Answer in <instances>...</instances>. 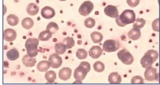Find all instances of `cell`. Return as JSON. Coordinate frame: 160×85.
Returning <instances> with one entry per match:
<instances>
[{"mask_svg": "<svg viewBox=\"0 0 160 85\" xmlns=\"http://www.w3.org/2000/svg\"><path fill=\"white\" fill-rule=\"evenodd\" d=\"M91 66L88 62H82L79 66L75 68L74 72V77L76 81H82L85 79L88 73L90 72Z\"/></svg>", "mask_w": 160, "mask_h": 85, "instance_id": "2", "label": "cell"}, {"mask_svg": "<svg viewBox=\"0 0 160 85\" xmlns=\"http://www.w3.org/2000/svg\"><path fill=\"white\" fill-rule=\"evenodd\" d=\"M59 1H65L66 0H59Z\"/></svg>", "mask_w": 160, "mask_h": 85, "instance_id": "37", "label": "cell"}, {"mask_svg": "<svg viewBox=\"0 0 160 85\" xmlns=\"http://www.w3.org/2000/svg\"><path fill=\"white\" fill-rule=\"evenodd\" d=\"M41 15L45 19H50L55 17V11L50 6H44L41 10Z\"/></svg>", "mask_w": 160, "mask_h": 85, "instance_id": "12", "label": "cell"}, {"mask_svg": "<svg viewBox=\"0 0 160 85\" xmlns=\"http://www.w3.org/2000/svg\"><path fill=\"white\" fill-rule=\"evenodd\" d=\"M136 20V14L134 11L127 9L116 18V23L120 27H124L128 24L133 23Z\"/></svg>", "mask_w": 160, "mask_h": 85, "instance_id": "1", "label": "cell"}, {"mask_svg": "<svg viewBox=\"0 0 160 85\" xmlns=\"http://www.w3.org/2000/svg\"><path fill=\"white\" fill-rule=\"evenodd\" d=\"M52 35H53V33L49 31L48 30H45L40 33L38 35V39L39 40L42 41H46L50 40V39L52 37Z\"/></svg>", "mask_w": 160, "mask_h": 85, "instance_id": "23", "label": "cell"}, {"mask_svg": "<svg viewBox=\"0 0 160 85\" xmlns=\"http://www.w3.org/2000/svg\"><path fill=\"white\" fill-rule=\"evenodd\" d=\"M26 11L30 16H35L38 13L39 7L34 3H31L28 5L26 8Z\"/></svg>", "mask_w": 160, "mask_h": 85, "instance_id": "18", "label": "cell"}, {"mask_svg": "<svg viewBox=\"0 0 160 85\" xmlns=\"http://www.w3.org/2000/svg\"><path fill=\"white\" fill-rule=\"evenodd\" d=\"M76 56L79 60H84L88 56L87 51L84 49H78L76 53Z\"/></svg>", "mask_w": 160, "mask_h": 85, "instance_id": "30", "label": "cell"}, {"mask_svg": "<svg viewBox=\"0 0 160 85\" xmlns=\"http://www.w3.org/2000/svg\"><path fill=\"white\" fill-rule=\"evenodd\" d=\"M95 24H96V21L95 19L93 18H90V17L88 18L84 21V25L87 28H93L95 26Z\"/></svg>", "mask_w": 160, "mask_h": 85, "instance_id": "32", "label": "cell"}, {"mask_svg": "<svg viewBox=\"0 0 160 85\" xmlns=\"http://www.w3.org/2000/svg\"><path fill=\"white\" fill-rule=\"evenodd\" d=\"M63 43L65 45L67 49H71L72 47H74L75 45V41H74V39L71 37H69V36L64 39Z\"/></svg>", "mask_w": 160, "mask_h": 85, "instance_id": "28", "label": "cell"}, {"mask_svg": "<svg viewBox=\"0 0 160 85\" xmlns=\"http://www.w3.org/2000/svg\"><path fill=\"white\" fill-rule=\"evenodd\" d=\"M140 1V0H126V2L130 7L134 8L139 4Z\"/></svg>", "mask_w": 160, "mask_h": 85, "instance_id": "35", "label": "cell"}, {"mask_svg": "<svg viewBox=\"0 0 160 85\" xmlns=\"http://www.w3.org/2000/svg\"><path fill=\"white\" fill-rule=\"evenodd\" d=\"M128 36L129 38L130 39L132 40H137L141 36V31L139 28H133L128 32Z\"/></svg>", "mask_w": 160, "mask_h": 85, "instance_id": "16", "label": "cell"}, {"mask_svg": "<svg viewBox=\"0 0 160 85\" xmlns=\"http://www.w3.org/2000/svg\"><path fill=\"white\" fill-rule=\"evenodd\" d=\"M49 62L51 68H60L63 63L62 58L57 53L53 54L49 58Z\"/></svg>", "mask_w": 160, "mask_h": 85, "instance_id": "8", "label": "cell"}, {"mask_svg": "<svg viewBox=\"0 0 160 85\" xmlns=\"http://www.w3.org/2000/svg\"><path fill=\"white\" fill-rule=\"evenodd\" d=\"M93 68L97 72H102L105 70V65L103 62L97 61L93 64Z\"/></svg>", "mask_w": 160, "mask_h": 85, "instance_id": "29", "label": "cell"}, {"mask_svg": "<svg viewBox=\"0 0 160 85\" xmlns=\"http://www.w3.org/2000/svg\"><path fill=\"white\" fill-rule=\"evenodd\" d=\"M117 55L118 59L125 65H131L134 61L133 55L126 49H122L118 51Z\"/></svg>", "mask_w": 160, "mask_h": 85, "instance_id": "4", "label": "cell"}, {"mask_svg": "<svg viewBox=\"0 0 160 85\" xmlns=\"http://www.w3.org/2000/svg\"><path fill=\"white\" fill-rule=\"evenodd\" d=\"M131 83L133 84H143L144 83V81L143 78L141 76H136L133 77Z\"/></svg>", "mask_w": 160, "mask_h": 85, "instance_id": "33", "label": "cell"}, {"mask_svg": "<svg viewBox=\"0 0 160 85\" xmlns=\"http://www.w3.org/2000/svg\"><path fill=\"white\" fill-rule=\"evenodd\" d=\"M50 67V64L47 61H42L38 63L37 68L40 72H45Z\"/></svg>", "mask_w": 160, "mask_h": 85, "instance_id": "20", "label": "cell"}, {"mask_svg": "<svg viewBox=\"0 0 160 85\" xmlns=\"http://www.w3.org/2000/svg\"><path fill=\"white\" fill-rule=\"evenodd\" d=\"M152 28L155 31L159 32V18H157L152 23Z\"/></svg>", "mask_w": 160, "mask_h": 85, "instance_id": "36", "label": "cell"}, {"mask_svg": "<svg viewBox=\"0 0 160 85\" xmlns=\"http://www.w3.org/2000/svg\"><path fill=\"white\" fill-rule=\"evenodd\" d=\"M104 13L108 17L116 18L118 16V10L117 7L112 5H108L104 9Z\"/></svg>", "mask_w": 160, "mask_h": 85, "instance_id": "11", "label": "cell"}, {"mask_svg": "<svg viewBox=\"0 0 160 85\" xmlns=\"http://www.w3.org/2000/svg\"><path fill=\"white\" fill-rule=\"evenodd\" d=\"M154 62H155L154 59L146 53L145 54V55L143 57L141 58L140 60V64L141 66L145 68H148L152 66V65L153 64Z\"/></svg>", "mask_w": 160, "mask_h": 85, "instance_id": "10", "label": "cell"}, {"mask_svg": "<svg viewBox=\"0 0 160 85\" xmlns=\"http://www.w3.org/2000/svg\"><path fill=\"white\" fill-rule=\"evenodd\" d=\"M91 38L93 42L95 43L101 42L103 39V35L101 33L98 32H93L91 34Z\"/></svg>", "mask_w": 160, "mask_h": 85, "instance_id": "25", "label": "cell"}, {"mask_svg": "<svg viewBox=\"0 0 160 85\" xmlns=\"http://www.w3.org/2000/svg\"><path fill=\"white\" fill-rule=\"evenodd\" d=\"M6 57L9 60L14 61L19 57V52L16 48L10 49L6 53Z\"/></svg>", "mask_w": 160, "mask_h": 85, "instance_id": "19", "label": "cell"}, {"mask_svg": "<svg viewBox=\"0 0 160 85\" xmlns=\"http://www.w3.org/2000/svg\"><path fill=\"white\" fill-rule=\"evenodd\" d=\"M94 8V6L92 2L89 1H86L83 2L80 6L78 9L80 14L83 16H88Z\"/></svg>", "mask_w": 160, "mask_h": 85, "instance_id": "6", "label": "cell"}, {"mask_svg": "<svg viewBox=\"0 0 160 85\" xmlns=\"http://www.w3.org/2000/svg\"><path fill=\"white\" fill-rule=\"evenodd\" d=\"M57 78L56 73L53 71H49L45 73V78L48 83H53Z\"/></svg>", "mask_w": 160, "mask_h": 85, "instance_id": "22", "label": "cell"}, {"mask_svg": "<svg viewBox=\"0 0 160 85\" xmlns=\"http://www.w3.org/2000/svg\"><path fill=\"white\" fill-rule=\"evenodd\" d=\"M72 72V70L69 68H63L59 71V78L62 80L67 81L71 77Z\"/></svg>", "mask_w": 160, "mask_h": 85, "instance_id": "14", "label": "cell"}, {"mask_svg": "<svg viewBox=\"0 0 160 85\" xmlns=\"http://www.w3.org/2000/svg\"><path fill=\"white\" fill-rule=\"evenodd\" d=\"M108 81L111 84H119L122 81V78L118 73L112 72L108 76Z\"/></svg>", "mask_w": 160, "mask_h": 85, "instance_id": "17", "label": "cell"}, {"mask_svg": "<svg viewBox=\"0 0 160 85\" xmlns=\"http://www.w3.org/2000/svg\"><path fill=\"white\" fill-rule=\"evenodd\" d=\"M103 53V50L98 46H94L89 50V56L93 59H97L100 57Z\"/></svg>", "mask_w": 160, "mask_h": 85, "instance_id": "13", "label": "cell"}, {"mask_svg": "<svg viewBox=\"0 0 160 85\" xmlns=\"http://www.w3.org/2000/svg\"><path fill=\"white\" fill-rule=\"evenodd\" d=\"M144 77L146 80L148 81H153L154 80H158V73H157L156 68L153 67H150L146 68L144 73Z\"/></svg>", "mask_w": 160, "mask_h": 85, "instance_id": "7", "label": "cell"}, {"mask_svg": "<svg viewBox=\"0 0 160 85\" xmlns=\"http://www.w3.org/2000/svg\"><path fill=\"white\" fill-rule=\"evenodd\" d=\"M7 21L9 25L11 26H15L19 23V18L16 15L11 14L7 17Z\"/></svg>", "mask_w": 160, "mask_h": 85, "instance_id": "24", "label": "cell"}, {"mask_svg": "<svg viewBox=\"0 0 160 85\" xmlns=\"http://www.w3.org/2000/svg\"><path fill=\"white\" fill-rule=\"evenodd\" d=\"M46 30L51 32L53 34H55L59 30V26L57 23L55 22L51 21L46 26Z\"/></svg>", "mask_w": 160, "mask_h": 85, "instance_id": "27", "label": "cell"}, {"mask_svg": "<svg viewBox=\"0 0 160 85\" xmlns=\"http://www.w3.org/2000/svg\"><path fill=\"white\" fill-rule=\"evenodd\" d=\"M39 40L36 38H28L25 42V48L28 55L35 57L38 54Z\"/></svg>", "mask_w": 160, "mask_h": 85, "instance_id": "3", "label": "cell"}, {"mask_svg": "<svg viewBox=\"0 0 160 85\" xmlns=\"http://www.w3.org/2000/svg\"><path fill=\"white\" fill-rule=\"evenodd\" d=\"M120 43L118 41L115 40H107L104 43L103 50L106 53L115 52L118 50L120 48Z\"/></svg>", "mask_w": 160, "mask_h": 85, "instance_id": "5", "label": "cell"}, {"mask_svg": "<svg viewBox=\"0 0 160 85\" xmlns=\"http://www.w3.org/2000/svg\"><path fill=\"white\" fill-rule=\"evenodd\" d=\"M21 25L26 30H30L34 25V21L30 17H26L21 21Z\"/></svg>", "mask_w": 160, "mask_h": 85, "instance_id": "21", "label": "cell"}, {"mask_svg": "<svg viewBox=\"0 0 160 85\" xmlns=\"http://www.w3.org/2000/svg\"><path fill=\"white\" fill-rule=\"evenodd\" d=\"M146 24V21L143 18H137L135 20L133 27L140 29Z\"/></svg>", "mask_w": 160, "mask_h": 85, "instance_id": "31", "label": "cell"}, {"mask_svg": "<svg viewBox=\"0 0 160 85\" xmlns=\"http://www.w3.org/2000/svg\"><path fill=\"white\" fill-rule=\"evenodd\" d=\"M56 53L58 55H63L66 51V47L63 43H57L55 46Z\"/></svg>", "mask_w": 160, "mask_h": 85, "instance_id": "26", "label": "cell"}, {"mask_svg": "<svg viewBox=\"0 0 160 85\" xmlns=\"http://www.w3.org/2000/svg\"><path fill=\"white\" fill-rule=\"evenodd\" d=\"M17 33L11 28H7L3 32V39L7 42H12L17 38Z\"/></svg>", "mask_w": 160, "mask_h": 85, "instance_id": "9", "label": "cell"}, {"mask_svg": "<svg viewBox=\"0 0 160 85\" xmlns=\"http://www.w3.org/2000/svg\"><path fill=\"white\" fill-rule=\"evenodd\" d=\"M22 62L26 67L32 68L35 66L36 63V60L35 58L31 57L27 54L24 56L22 59Z\"/></svg>", "mask_w": 160, "mask_h": 85, "instance_id": "15", "label": "cell"}, {"mask_svg": "<svg viewBox=\"0 0 160 85\" xmlns=\"http://www.w3.org/2000/svg\"><path fill=\"white\" fill-rule=\"evenodd\" d=\"M146 53L148 54V55H150L151 57H152L153 59H154L155 62H156V60L158 59V53L156 50H148Z\"/></svg>", "mask_w": 160, "mask_h": 85, "instance_id": "34", "label": "cell"}]
</instances>
